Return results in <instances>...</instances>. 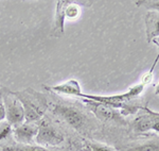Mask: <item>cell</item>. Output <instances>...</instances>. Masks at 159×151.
Wrapping results in <instances>:
<instances>
[{
    "label": "cell",
    "mask_w": 159,
    "mask_h": 151,
    "mask_svg": "<svg viewBox=\"0 0 159 151\" xmlns=\"http://www.w3.org/2000/svg\"><path fill=\"white\" fill-rule=\"evenodd\" d=\"M158 61H159V54L156 57L155 61H154V63L152 65V67H151V69L148 70L147 73H144L143 77H142V79H141L140 83H142L144 86L147 85V84H150L151 82H152V80H153V73H154V69H155V67H156V64L158 63Z\"/></svg>",
    "instance_id": "cell-16"
},
{
    "label": "cell",
    "mask_w": 159,
    "mask_h": 151,
    "mask_svg": "<svg viewBox=\"0 0 159 151\" xmlns=\"http://www.w3.org/2000/svg\"><path fill=\"white\" fill-rule=\"evenodd\" d=\"M53 112L76 131L82 133L86 131V129L88 128V118L83 112H81L79 109H75L74 106L56 104L53 109Z\"/></svg>",
    "instance_id": "cell-3"
},
{
    "label": "cell",
    "mask_w": 159,
    "mask_h": 151,
    "mask_svg": "<svg viewBox=\"0 0 159 151\" xmlns=\"http://www.w3.org/2000/svg\"><path fill=\"white\" fill-rule=\"evenodd\" d=\"M51 91L55 92L57 94H64V95H69V96H75V97H81L82 91L81 86H80L79 82L76 80H68L64 82L63 84L56 86H51Z\"/></svg>",
    "instance_id": "cell-10"
},
{
    "label": "cell",
    "mask_w": 159,
    "mask_h": 151,
    "mask_svg": "<svg viewBox=\"0 0 159 151\" xmlns=\"http://www.w3.org/2000/svg\"><path fill=\"white\" fill-rule=\"evenodd\" d=\"M13 134V127L7 121L0 122V142H3Z\"/></svg>",
    "instance_id": "cell-13"
},
{
    "label": "cell",
    "mask_w": 159,
    "mask_h": 151,
    "mask_svg": "<svg viewBox=\"0 0 159 151\" xmlns=\"http://www.w3.org/2000/svg\"><path fill=\"white\" fill-rule=\"evenodd\" d=\"M67 0H61L57 1L55 9V17H54V29H53V35L54 36H61L64 34L65 30V9L67 6Z\"/></svg>",
    "instance_id": "cell-9"
},
{
    "label": "cell",
    "mask_w": 159,
    "mask_h": 151,
    "mask_svg": "<svg viewBox=\"0 0 159 151\" xmlns=\"http://www.w3.org/2000/svg\"><path fill=\"white\" fill-rule=\"evenodd\" d=\"M13 93L24 106L25 121L35 122L42 118L48 107L47 99L43 94L37 93L31 88Z\"/></svg>",
    "instance_id": "cell-1"
},
{
    "label": "cell",
    "mask_w": 159,
    "mask_h": 151,
    "mask_svg": "<svg viewBox=\"0 0 159 151\" xmlns=\"http://www.w3.org/2000/svg\"><path fill=\"white\" fill-rule=\"evenodd\" d=\"M86 148L88 149V151H115L114 148L109 147V146L96 142H88L86 145Z\"/></svg>",
    "instance_id": "cell-15"
},
{
    "label": "cell",
    "mask_w": 159,
    "mask_h": 151,
    "mask_svg": "<svg viewBox=\"0 0 159 151\" xmlns=\"http://www.w3.org/2000/svg\"><path fill=\"white\" fill-rule=\"evenodd\" d=\"M37 132L38 126L34 122H24L13 129V135L18 145H32Z\"/></svg>",
    "instance_id": "cell-7"
},
{
    "label": "cell",
    "mask_w": 159,
    "mask_h": 151,
    "mask_svg": "<svg viewBox=\"0 0 159 151\" xmlns=\"http://www.w3.org/2000/svg\"><path fill=\"white\" fill-rule=\"evenodd\" d=\"M38 145L55 147L61 145L65 140V136L55 127H53L48 120H42L38 126V132L35 137Z\"/></svg>",
    "instance_id": "cell-5"
},
{
    "label": "cell",
    "mask_w": 159,
    "mask_h": 151,
    "mask_svg": "<svg viewBox=\"0 0 159 151\" xmlns=\"http://www.w3.org/2000/svg\"><path fill=\"white\" fill-rule=\"evenodd\" d=\"M7 115H6V109H4L3 102L1 101V95H0V122L4 121Z\"/></svg>",
    "instance_id": "cell-17"
},
{
    "label": "cell",
    "mask_w": 159,
    "mask_h": 151,
    "mask_svg": "<svg viewBox=\"0 0 159 151\" xmlns=\"http://www.w3.org/2000/svg\"><path fill=\"white\" fill-rule=\"evenodd\" d=\"M147 40L151 43L154 38L159 37V13L156 11H148L144 17Z\"/></svg>",
    "instance_id": "cell-8"
},
{
    "label": "cell",
    "mask_w": 159,
    "mask_h": 151,
    "mask_svg": "<svg viewBox=\"0 0 159 151\" xmlns=\"http://www.w3.org/2000/svg\"><path fill=\"white\" fill-rule=\"evenodd\" d=\"M120 151H159V139L147 140L140 144L124 146L120 148Z\"/></svg>",
    "instance_id": "cell-11"
},
{
    "label": "cell",
    "mask_w": 159,
    "mask_h": 151,
    "mask_svg": "<svg viewBox=\"0 0 159 151\" xmlns=\"http://www.w3.org/2000/svg\"><path fill=\"white\" fill-rule=\"evenodd\" d=\"M2 99H3L2 102L6 109L7 121L14 128L24 124L25 120L24 106L14 93L9 91L6 92V94L2 96Z\"/></svg>",
    "instance_id": "cell-4"
},
{
    "label": "cell",
    "mask_w": 159,
    "mask_h": 151,
    "mask_svg": "<svg viewBox=\"0 0 159 151\" xmlns=\"http://www.w3.org/2000/svg\"><path fill=\"white\" fill-rule=\"evenodd\" d=\"M137 114L132 125L134 133L137 135L148 134V132L159 134V113L151 111L148 106H141Z\"/></svg>",
    "instance_id": "cell-2"
},
{
    "label": "cell",
    "mask_w": 159,
    "mask_h": 151,
    "mask_svg": "<svg viewBox=\"0 0 159 151\" xmlns=\"http://www.w3.org/2000/svg\"><path fill=\"white\" fill-rule=\"evenodd\" d=\"M79 4H80L79 2H74V1L68 0L67 6H66V9H65L66 19L68 18L70 20H73V19H76L80 16V14H81V9H80Z\"/></svg>",
    "instance_id": "cell-12"
},
{
    "label": "cell",
    "mask_w": 159,
    "mask_h": 151,
    "mask_svg": "<svg viewBox=\"0 0 159 151\" xmlns=\"http://www.w3.org/2000/svg\"><path fill=\"white\" fill-rule=\"evenodd\" d=\"M84 102L87 104V106L100 119L105 120V121H119L124 122V120L120 116L119 112H117L114 107L107 106L105 103L93 100H89V99H83Z\"/></svg>",
    "instance_id": "cell-6"
},
{
    "label": "cell",
    "mask_w": 159,
    "mask_h": 151,
    "mask_svg": "<svg viewBox=\"0 0 159 151\" xmlns=\"http://www.w3.org/2000/svg\"><path fill=\"white\" fill-rule=\"evenodd\" d=\"M152 42H153L154 44H155V45L157 46V47L159 48V37H156V38H154V40H152Z\"/></svg>",
    "instance_id": "cell-18"
},
{
    "label": "cell",
    "mask_w": 159,
    "mask_h": 151,
    "mask_svg": "<svg viewBox=\"0 0 159 151\" xmlns=\"http://www.w3.org/2000/svg\"><path fill=\"white\" fill-rule=\"evenodd\" d=\"M155 95H159V83L156 85V88H155Z\"/></svg>",
    "instance_id": "cell-19"
},
{
    "label": "cell",
    "mask_w": 159,
    "mask_h": 151,
    "mask_svg": "<svg viewBox=\"0 0 159 151\" xmlns=\"http://www.w3.org/2000/svg\"><path fill=\"white\" fill-rule=\"evenodd\" d=\"M135 3L138 7H144L150 11H156L159 13V0H138Z\"/></svg>",
    "instance_id": "cell-14"
},
{
    "label": "cell",
    "mask_w": 159,
    "mask_h": 151,
    "mask_svg": "<svg viewBox=\"0 0 159 151\" xmlns=\"http://www.w3.org/2000/svg\"><path fill=\"white\" fill-rule=\"evenodd\" d=\"M0 89H1V86H0Z\"/></svg>",
    "instance_id": "cell-20"
}]
</instances>
